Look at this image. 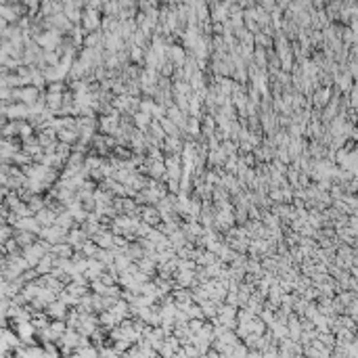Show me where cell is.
Masks as SVG:
<instances>
[{"label": "cell", "mask_w": 358, "mask_h": 358, "mask_svg": "<svg viewBox=\"0 0 358 358\" xmlns=\"http://www.w3.org/2000/svg\"><path fill=\"white\" fill-rule=\"evenodd\" d=\"M17 231H30V233H36L40 235L42 231V225H40V220L36 216H24V218H19L15 225H13Z\"/></svg>", "instance_id": "6da1fadb"}, {"label": "cell", "mask_w": 358, "mask_h": 358, "mask_svg": "<svg viewBox=\"0 0 358 358\" xmlns=\"http://www.w3.org/2000/svg\"><path fill=\"white\" fill-rule=\"evenodd\" d=\"M38 42L42 44L44 49H55L57 44H59V36H57V34H42V36L38 38Z\"/></svg>", "instance_id": "3957f363"}, {"label": "cell", "mask_w": 358, "mask_h": 358, "mask_svg": "<svg viewBox=\"0 0 358 358\" xmlns=\"http://www.w3.org/2000/svg\"><path fill=\"white\" fill-rule=\"evenodd\" d=\"M47 315H49V319H53V321H57V319H67V304L63 302V300H59V302H51L49 306H47Z\"/></svg>", "instance_id": "7a4b0ae2"}]
</instances>
